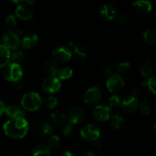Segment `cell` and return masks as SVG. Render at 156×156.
Returning <instances> with one entry per match:
<instances>
[{
  "label": "cell",
  "mask_w": 156,
  "mask_h": 156,
  "mask_svg": "<svg viewBox=\"0 0 156 156\" xmlns=\"http://www.w3.org/2000/svg\"><path fill=\"white\" fill-rule=\"evenodd\" d=\"M5 103L2 101L0 100V116H2L5 112Z\"/></svg>",
  "instance_id": "obj_39"
},
{
  "label": "cell",
  "mask_w": 156,
  "mask_h": 156,
  "mask_svg": "<svg viewBox=\"0 0 156 156\" xmlns=\"http://www.w3.org/2000/svg\"><path fill=\"white\" fill-rule=\"evenodd\" d=\"M94 146H95V147H97V148H101L102 146L101 142L99 141L98 140H96V141L94 142Z\"/></svg>",
  "instance_id": "obj_41"
},
{
  "label": "cell",
  "mask_w": 156,
  "mask_h": 156,
  "mask_svg": "<svg viewBox=\"0 0 156 156\" xmlns=\"http://www.w3.org/2000/svg\"><path fill=\"white\" fill-rule=\"evenodd\" d=\"M38 130L43 135L50 136L53 133V127L51 123H48V122H43L38 126Z\"/></svg>",
  "instance_id": "obj_25"
},
{
  "label": "cell",
  "mask_w": 156,
  "mask_h": 156,
  "mask_svg": "<svg viewBox=\"0 0 156 156\" xmlns=\"http://www.w3.org/2000/svg\"><path fill=\"white\" fill-rule=\"evenodd\" d=\"M100 15L105 21H112L117 17V12L114 6L111 4H105L101 7Z\"/></svg>",
  "instance_id": "obj_14"
},
{
  "label": "cell",
  "mask_w": 156,
  "mask_h": 156,
  "mask_svg": "<svg viewBox=\"0 0 156 156\" xmlns=\"http://www.w3.org/2000/svg\"><path fill=\"white\" fill-rule=\"evenodd\" d=\"M2 41L4 43L3 45L5 46L9 50H16L18 49L21 44L20 37L15 31H6L2 35Z\"/></svg>",
  "instance_id": "obj_4"
},
{
  "label": "cell",
  "mask_w": 156,
  "mask_h": 156,
  "mask_svg": "<svg viewBox=\"0 0 156 156\" xmlns=\"http://www.w3.org/2000/svg\"><path fill=\"white\" fill-rule=\"evenodd\" d=\"M83 156H95V154L94 152H86Z\"/></svg>",
  "instance_id": "obj_43"
},
{
  "label": "cell",
  "mask_w": 156,
  "mask_h": 156,
  "mask_svg": "<svg viewBox=\"0 0 156 156\" xmlns=\"http://www.w3.org/2000/svg\"><path fill=\"white\" fill-rule=\"evenodd\" d=\"M152 73V64L149 60H144L140 65V73L143 77H149Z\"/></svg>",
  "instance_id": "obj_21"
},
{
  "label": "cell",
  "mask_w": 156,
  "mask_h": 156,
  "mask_svg": "<svg viewBox=\"0 0 156 156\" xmlns=\"http://www.w3.org/2000/svg\"><path fill=\"white\" fill-rule=\"evenodd\" d=\"M133 9L137 14L141 15H148L152 10V5L146 0H140L133 3Z\"/></svg>",
  "instance_id": "obj_13"
},
{
  "label": "cell",
  "mask_w": 156,
  "mask_h": 156,
  "mask_svg": "<svg viewBox=\"0 0 156 156\" xmlns=\"http://www.w3.org/2000/svg\"><path fill=\"white\" fill-rule=\"evenodd\" d=\"M38 42V36L34 33H31L30 34L24 37L21 41V44L23 47L26 49H30L34 47Z\"/></svg>",
  "instance_id": "obj_17"
},
{
  "label": "cell",
  "mask_w": 156,
  "mask_h": 156,
  "mask_svg": "<svg viewBox=\"0 0 156 156\" xmlns=\"http://www.w3.org/2000/svg\"><path fill=\"white\" fill-rule=\"evenodd\" d=\"M60 143V138L58 136H52L48 140V147L50 148H56L59 146Z\"/></svg>",
  "instance_id": "obj_33"
},
{
  "label": "cell",
  "mask_w": 156,
  "mask_h": 156,
  "mask_svg": "<svg viewBox=\"0 0 156 156\" xmlns=\"http://www.w3.org/2000/svg\"><path fill=\"white\" fill-rule=\"evenodd\" d=\"M24 3H29L32 4V1H24L23 3H21L17 6L15 9V15L18 18L22 20H30L33 17L34 13L31 9L28 7V5L24 4Z\"/></svg>",
  "instance_id": "obj_10"
},
{
  "label": "cell",
  "mask_w": 156,
  "mask_h": 156,
  "mask_svg": "<svg viewBox=\"0 0 156 156\" xmlns=\"http://www.w3.org/2000/svg\"><path fill=\"white\" fill-rule=\"evenodd\" d=\"M15 87L17 89H21V88L24 87V83H23L22 81L21 80L17 81V82H15Z\"/></svg>",
  "instance_id": "obj_40"
},
{
  "label": "cell",
  "mask_w": 156,
  "mask_h": 156,
  "mask_svg": "<svg viewBox=\"0 0 156 156\" xmlns=\"http://www.w3.org/2000/svg\"><path fill=\"white\" fill-rule=\"evenodd\" d=\"M50 149L45 145L37 146L33 152V156H50Z\"/></svg>",
  "instance_id": "obj_24"
},
{
  "label": "cell",
  "mask_w": 156,
  "mask_h": 156,
  "mask_svg": "<svg viewBox=\"0 0 156 156\" xmlns=\"http://www.w3.org/2000/svg\"><path fill=\"white\" fill-rule=\"evenodd\" d=\"M10 50L3 44H0V68L5 67L9 63Z\"/></svg>",
  "instance_id": "obj_18"
},
{
  "label": "cell",
  "mask_w": 156,
  "mask_h": 156,
  "mask_svg": "<svg viewBox=\"0 0 156 156\" xmlns=\"http://www.w3.org/2000/svg\"><path fill=\"white\" fill-rule=\"evenodd\" d=\"M73 69L69 67H63L62 69H61L59 71L58 73V76H59V79H62V80H66V79H68L73 76Z\"/></svg>",
  "instance_id": "obj_28"
},
{
  "label": "cell",
  "mask_w": 156,
  "mask_h": 156,
  "mask_svg": "<svg viewBox=\"0 0 156 156\" xmlns=\"http://www.w3.org/2000/svg\"><path fill=\"white\" fill-rule=\"evenodd\" d=\"M62 156H74V155H73V154L71 152H69V151H66V152H64L63 153H62Z\"/></svg>",
  "instance_id": "obj_42"
},
{
  "label": "cell",
  "mask_w": 156,
  "mask_h": 156,
  "mask_svg": "<svg viewBox=\"0 0 156 156\" xmlns=\"http://www.w3.org/2000/svg\"><path fill=\"white\" fill-rule=\"evenodd\" d=\"M5 23L7 24V26H9V27H15V24H16V18L12 15H8L5 19Z\"/></svg>",
  "instance_id": "obj_35"
},
{
  "label": "cell",
  "mask_w": 156,
  "mask_h": 156,
  "mask_svg": "<svg viewBox=\"0 0 156 156\" xmlns=\"http://www.w3.org/2000/svg\"><path fill=\"white\" fill-rule=\"evenodd\" d=\"M28 127V122L24 118L11 119L3 125V130L10 138L21 139L26 136Z\"/></svg>",
  "instance_id": "obj_1"
},
{
  "label": "cell",
  "mask_w": 156,
  "mask_h": 156,
  "mask_svg": "<svg viewBox=\"0 0 156 156\" xmlns=\"http://www.w3.org/2000/svg\"><path fill=\"white\" fill-rule=\"evenodd\" d=\"M85 113L81 107H73L67 114V119L71 124H77L85 119Z\"/></svg>",
  "instance_id": "obj_7"
},
{
  "label": "cell",
  "mask_w": 156,
  "mask_h": 156,
  "mask_svg": "<svg viewBox=\"0 0 156 156\" xmlns=\"http://www.w3.org/2000/svg\"><path fill=\"white\" fill-rule=\"evenodd\" d=\"M0 156H1V155H0Z\"/></svg>",
  "instance_id": "obj_45"
},
{
  "label": "cell",
  "mask_w": 156,
  "mask_h": 156,
  "mask_svg": "<svg viewBox=\"0 0 156 156\" xmlns=\"http://www.w3.org/2000/svg\"><path fill=\"white\" fill-rule=\"evenodd\" d=\"M143 38L148 45H154L156 44V32L152 29H147L143 32Z\"/></svg>",
  "instance_id": "obj_20"
},
{
  "label": "cell",
  "mask_w": 156,
  "mask_h": 156,
  "mask_svg": "<svg viewBox=\"0 0 156 156\" xmlns=\"http://www.w3.org/2000/svg\"><path fill=\"white\" fill-rule=\"evenodd\" d=\"M109 108L111 109L116 108L120 105V98L117 95H113L109 99Z\"/></svg>",
  "instance_id": "obj_32"
},
{
  "label": "cell",
  "mask_w": 156,
  "mask_h": 156,
  "mask_svg": "<svg viewBox=\"0 0 156 156\" xmlns=\"http://www.w3.org/2000/svg\"><path fill=\"white\" fill-rule=\"evenodd\" d=\"M61 82L59 79L56 77H50L47 78L43 82L42 84V89L45 92L50 93H56L60 89Z\"/></svg>",
  "instance_id": "obj_8"
},
{
  "label": "cell",
  "mask_w": 156,
  "mask_h": 156,
  "mask_svg": "<svg viewBox=\"0 0 156 156\" xmlns=\"http://www.w3.org/2000/svg\"><path fill=\"white\" fill-rule=\"evenodd\" d=\"M73 124L71 123H67L64 126V127L62 128V134L64 136H69L73 133Z\"/></svg>",
  "instance_id": "obj_36"
},
{
  "label": "cell",
  "mask_w": 156,
  "mask_h": 156,
  "mask_svg": "<svg viewBox=\"0 0 156 156\" xmlns=\"http://www.w3.org/2000/svg\"><path fill=\"white\" fill-rule=\"evenodd\" d=\"M106 85L111 92H117L123 87L124 81L120 75L112 74L107 79Z\"/></svg>",
  "instance_id": "obj_6"
},
{
  "label": "cell",
  "mask_w": 156,
  "mask_h": 156,
  "mask_svg": "<svg viewBox=\"0 0 156 156\" xmlns=\"http://www.w3.org/2000/svg\"><path fill=\"white\" fill-rule=\"evenodd\" d=\"M58 104V99L55 97H49L46 101V105L49 109H53L56 108Z\"/></svg>",
  "instance_id": "obj_34"
},
{
  "label": "cell",
  "mask_w": 156,
  "mask_h": 156,
  "mask_svg": "<svg viewBox=\"0 0 156 156\" xmlns=\"http://www.w3.org/2000/svg\"><path fill=\"white\" fill-rule=\"evenodd\" d=\"M5 113L12 119L24 118V112L16 105H9L6 107Z\"/></svg>",
  "instance_id": "obj_16"
},
{
  "label": "cell",
  "mask_w": 156,
  "mask_h": 156,
  "mask_svg": "<svg viewBox=\"0 0 156 156\" xmlns=\"http://www.w3.org/2000/svg\"><path fill=\"white\" fill-rule=\"evenodd\" d=\"M23 108L29 111H37L42 104V99L40 94L36 92H28L22 96L21 101Z\"/></svg>",
  "instance_id": "obj_2"
},
{
  "label": "cell",
  "mask_w": 156,
  "mask_h": 156,
  "mask_svg": "<svg viewBox=\"0 0 156 156\" xmlns=\"http://www.w3.org/2000/svg\"><path fill=\"white\" fill-rule=\"evenodd\" d=\"M73 53L79 59H85L87 56L86 49L82 45L75 46L74 48H73Z\"/></svg>",
  "instance_id": "obj_27"
},
{
  "label": "cell",
  "mask_w": 156,
  "mask_h": 156,
  "mask_svg": "<svg viewBox=\"0 0 156 156\" xmlns=\"http://www.w3.org/2000/svg\"><path fill=\"white\" fill-rule=\"evenodd\" d=\"M23 58H24V54L18 49L10 50L9 61H11V62H12V63L19 64V62L22 60Z\"/></svg>",
  "instance_id": "obj_22"
},
{
  "label": "cell",
  "mask_w": 156,
  "mask_h": 156,
  "mask_svg": "<svg viewBox=\"0 0 156 156\" xmlns=\"http://www.w3.org/2000/svg\"><path fill=\"white\" fill-rule=\"evenodd\" d=\"M80 134L85 140L95 142L100 137V129L94 124H86L82 128Z\"/></svg>",
  "instance_id": "obj_5"
},
{
  "label": "cell",
  "mask_w": 156,
  "mask_h": 156,
  "mask_svg": "<svg viewBox=\"0 0 156 156\" xmlns=\"http://www.w3.org/2000/svg\"><path fill=\"white\" fill-rule=\"evenodd\" d=\"M116 19H117V21H118V22L121 24H125L126 23H127V21H128L127 16H126L125 14H123V13L117 15V17H116Z\"/></svg>",
  "instance_id": "obj_37"
},
{
  "label": "cell",
  "mask_w": 156,
  "mask_h": 156,
  "mask_svg": "<svg viewBox=\"0 0 156 156\" xmlns=\"http://www.w3.org/2000/svg\"><path fill=\"white\" fill-rule=\"evenodd\" d=\"M51 120L56 124H62L66 121V115L60 111H55L51 114Z\"/></svg>",
  "instance_id": "obj_26"
},
{
  "label": "cell",
  "mask_w": 156,
  "mask_h": 156,
  "mask_svg": "<svg viewBox=\"0 0 156 156\" xmlns=\"http://www.w3.org/2000/svg\"><path fill=\"white\" fill-rule=\"evenodd\" d=\"M154 132H155V133L156 134V123L155 124V126H154Z\"/></svg>",
  "instance_id": "obj_44"
},
{
  "label": "cell",
  "mask_w": 156,
  "mask_h": 156,
  "mask_svg": "<svg viewBox=\"0 0 156 156\" xmlns=\"http://www.w3.org/2000/svg\"><path fill=\"white\" fill-rule=\"evenodd\" d=\"M111 124L114 129H120L124 124V120L119 114H114L111 117Z\"/></svg>",
  "instance_id": "obj_23"
},
{
  "label": "cell",
  "mask_w": 156,
  "mask_h": 156,
  "mask_svg": "<svg viewBox=\"0 0 156 156\" xmlns=\"http://www.w3.org/2000/svg\"><path fill=\"white\" fill-rule=\"evenodd\" d=\"M111 109L105 105H98L93 111V116L94 119L99 121H106L111 117Z\"/></svg>",
  "instance_id": "obj_11"
},
{
  "label": "cell",
  "mask_w": 156,
  "mask_h": 156,
  "mask_svg": "<svg viewBox=\"0 0 156 156\" xmlns=\"http://www.w3.org/2000/svg\"><path fill=\"white\" fill-rule=\"evenodd\" d=\"M129 67H130V63L129 62H121L120 63H118V65L117 66V73L118 75L121 74H125L126 73H127V71L129 70Z\"/></svg>",
  "instance_id": "obj_30"
},
{
  "label": "cell",
  "mask_w": 156,
  "mask_h": 156,
  "mask_svg": "<svg viewBox=\"0 0 156 156\" xmlns=\"http://www.w3.org/2000/svg\"><path fill=\"white\" fill-rule=\"evenodd\" d=\"M137 107H138V99L134 95L126 98L121 103L122 109L128 114L133 113L137 109Z\"/></svg>",
  "instance_id": "obj_15"
},
{
  "label": "cell",
  "mask_w": 156,
  "mask_h": 156,
  "mask_svg": "<svg viewBox=\"0 0 156 156\" xmlns=\"http://www.w3.org/2000/svg\"><path fill=\"white\" fill-rule=\"evenodd\" d=\"M101 97V91L98 87H91L85 91L84 94V101L88 105H94L99 101Z\"/></svg>",
  "instance_id": "obj_9"
},
{
  "label": "cell",
  "mask_w": 156,
  "mask_h": 156,
  "mask_svg": "<svg viewBox=\"0 0 156 156\" xmlns=\"http://www.w3.org/2000/svg\"><path fill=\"white\" fill-rule=\"evenodd\" d=\"M3 75L8 81L15 82L21 79L23 76V70L19 64L9 62L5 67Z\"/></svg>",
  "instance_id": "obj_3"
},
{
  "label": "cell",
  "mask_w": 156,
  "mask_h": 156,
  "mask_svg": "<svg viewBox=\"0 0 156 156\" xmlns=\"http://www.w3.org/2000/svg\"><path fill=\"white\" fill-rule=\"evenodd\" d=\"M143 86H146L151 92L156 94V77H151L146 82H143Z\"/></svg>",
  "instance_id": "obj_29"
},
{
  "label": "cell",
  "mask_w": 156,
  "mask_h": 156,
  "mask_svg": "<svg viewBox=\"0 0 156 156\" xmlns=\"http://www.w3.org/2000/svg\"><path fill=\"white\" fill-rule=\"evenodd\" d=\"M55 59L59 62H67L72 57V52L70 49L67 47H59L55 49L52 53Z\"/></svg>",
  "instance_id": "obj_12"
},
{
  "label": "cell",
  "mask_w": 156,
  "mask_h": 156,
  "mask_svg": "<svg viewBox=\"0 0 156 156\" xmlns=\"http://www.w3.org/2000/svg\"><path fill=\"white\" fill-rule=\"evenodd\" d=\"M44 66H45L46 71H47V73H48V74L50 75V76H52V77H56V75H58V73H59V66L56 63V61L50 59V60L46 62Z\"/></svg>",
  "instance_id": "obj_19"
},
{
  "label": "cell",
  "mask_w": 156,
  "mask_h": 156,
  "mask_svg": "<svg viewBox=\"0 0 156 156\" xmlns=\"http://www.w3.org/2000/svg\"><path fill=\"white\" fill-rule=\"evenodd\" d=\"M103 74L105 75V76L109 77L110 76L112 75V69H111V67H105L103 69Z\"/></svg>",
  "instance_id": "obj_38"
},
{
  "label": "cell",
  "mask_w": 156,
  "mask_h": 156,
  "mask_svg": "<svg viewBox=\"0 0 156 156\" xmlns=\"http://www.w3.org/2000/svg\"><path fill=\"white\" fill-rule=\"evenodd\" d=\"M140 111L145 115H149L152 112V107L147 101H143L140 104Z\"/></svg>",
  "instance_id": "obj_31"
}]
</instances>
